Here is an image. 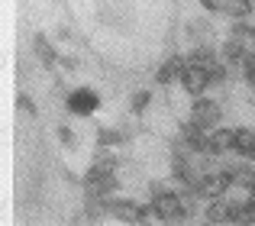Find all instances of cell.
Returning a JSON list of instances; mask_svg holds the SVG:
<instances>
[{
  "mask_svg": "<svg viewBox=\"0 0 255 226\" xmlns=\"http://www.w3.org/2000/svg\"><path fill=\"white\" fill-rule=\"evenodd\" d=\"M252 201H255V194H252Z\"/></svg>",
  "mask_w": 255,
  "mask_h": 226,
  "instance_id": "obj_29",
  "label": "cell"
},
{
  "mask_svg": "<svg viewBox=\"0 0 255 226\" xmlns=\"http://www.w3.org/2000/svg\"><path fill=\"white\" fill-rule=\"evenodd\" d=\"M191 123H197L200 129H213L220 123V104L207 101V97H194L191 107Z\"/></svg>",
  "mask_w": 255,
  "mask_h": 226,
  "instance_id": "obj_5",
  "label": "cell"
},
{
  "mask_svg": "<svg viewBox=\"0 0 255 226\" xmlns=\"http://www.w3.org/2000/svg\"><path fill=\"white\" fill-rule=\"evenodd\" d=\"M243 75H246V81H249V88H255V55L246 58V65H243Z\"/></svg>",
  "mask_w": 255,
  "mask_h": 226,
  "instance_id": "obj_24",
  "label": "cell"
},
{
  "mask_svg": "<svg viewBox=\"0 0 255 226\" xmlns=\"http://www.w3.org/2000/svg\"><path fill=\"white\" fill-rule=\"evenodd\" d=\"M16 104H19V110H23V113H29V116H36V104H32V101H29L26 94H19V101H16Z\"/></svg>",
  "mask_w": 255,
  "mask_h": 226,
  "instance_id": "obj_25",
  "label": "cell"
},
{
  "mask_svg": "<svg viewBox=\"0 0 255 226\" xmlns=\"http://www.w3.org/2000/svg\"><path fill=\"white\" fill-rule=\"evenodd\" d=\"M233 226H255V201H233Z\"/></svg>",
  "mask_w": 255,
  "mask_h": 226,
  "instance_id": "obj_13",
  "label": "cell"
},
{
  "mask_svg": "<svg viewBox=\"0 0 255 226\" xmlns=\"http://www.w3.org/2000/svg\"><path fill=\"white\" fill-rule=\"evenodd\" d=\"M145 214H149V207H142V204H136V201H110V217L120 220V223L142 226Z\"/></svg>",
  "mask_w": 255,
  "mask_h": 226,
  "instance_id": "obj_3",
  "label": "cell"
},
{
  "mask_svg": "<svg viewBox=\"0 0 255 226\" xmlns=\"http://www.w3.org/2000/svg\"><path fill=\"white\" fill-rule=\"evenodd\" d=\"M58 136H62V142H65V145H75V132H71L68 126H58Z\"/></svg>",
  "mask_w": 255,
  "mask_h": 226,
  "instance_id": "obj_26",
  "label": "cell"
},
{
  "mask_svg": "<svg viewBox=\"0 0 255 226\" xmlns=\"http://www.w3.org/2000/svg\"><path fill=\"white\" fill-rule=\"evenodd\" d=\"M230 175H233V184H239L243 191H249V197L255 194V168L252 165H233Z\"/></svg>",
  "mask_w": 255,
  "mask_h": 226,
  "instance_id": "obj_15",
  "label": "cell"
},
{
  "mask_svg": "<svg viewBox=\"0 0 255 226\" xmlns=\"http://www.w3.org/2000/svg\"><path fill=\"white\" fill-rule=\"evenodd\" d=\"M32 49H36L39 62H42L45 68H52V65H55V62H62V58L55 55V49H52V45L45 42V36H36V39H32Z\"/></svg>",
  "mask_w": 255,
  "mask_h": 226,
  "instance_id": "obj_18",
  "label": "cell"
},
{
  "mask_svg": "<svg viewBox=\"0 0 255 226\" xmlns=\"http://www.w3.org/2000/svg\"><path fill=\"white\" fill-rule=\"evenodd\" d=\"M84 217L87 220H107V217H110V201H107V197H87L84 201Z\"/></svg>",
  "mask_w": 255,
  "mask_h": 226,
  "instance_id": "obj_16",
  "label": "cell"
},
{
  "mask_svg": "<svg viewBox=\"0 0 255 226\" xmlns=\"http://www.w3.org/2000/svg\"><path fill=\"white\" fill-rule=\"evenodd\" d=\"M117 188H120V184H117V175H104V171H94V168L84 175L87 197H110Z\"/></svg>",
  "mask_w": 255,
  "mask_h": 226,
  "instance_id": "obj_6",
  "label": "cell"
},
{
  "mask_svg": "<svg viewBox=\"0 0 255 226\" xmlns=\"http://www.w3.org/2000/svg\"><path fill=\"white\" fill-rule=\"evenodd\" d=\"M187 32H191V39H197V42H204L207 45V39H210V23H191L187 26Z\"/></svg>",
  "mask_w": 255,
  "mask_h": 226,
  "instance_id": "obj_21",
  "label": "cell"
},
{
  "mask_svg": "<svg viewBox=\"0 0 255 226\" xmlns=\"http://www.w3.org/2000/svg\"><path fill=\"white\" fill-rule=\"evenodd\" d=\"M236 152L246 158H255V132L252 129H236Z\"/></svg>",
  "mask_w": 255,
  "mask_h": 226,
  "instance_id": "obj_19",
  "label": "cell"
},
{
  "mask_svg": "<svg viewBox=\"0 0 255 226\" xmlns=\"http://www.w3.org/2000/svg\"><path fill=\"white\" fill-rule=\"evenodd\" d=\"M117 155H113V152H94V162H91V168L94 171H104V175H117Z\"/></svg>",
  "mask_w": 255,
  "mask_h": 226,
  "instance_id": "obj_17",
  "label": "cell"
},
{
  "mask_svg": "<svg viewBox=\"0 0 255 226\" xmlns=\"http://www.w3.org/2000/svg\"><path fill=\"white\" fill-rule=\"evenodd\" d=\"M226 188H233V175L230 171H217V175H204L194 191L200 197H207V201H217V197H226Z\"/></svg>",
  "mask_w": 255,
  "mask_h": 226,
  "instance_id": "obj_2",
  "label": "cell"
},
{
  "mask_svg": "<svg viewBox=\"0 0 255 226\" xmlns=\"http://www.w3.org/2000/svg\"><path fill=\"white\" fill-rule=\"evenodd\" d=\"M207 223L213 226H223V223H233V201H226V197H217V201L207 204Z\"/></svg>",
  "mask_w": 255,
  "mask_h": 226,
  "instance_id": "obj_9",
  "label": "cell"
},
{
  "mask_svg": "<svg viewBox=\"0 0 255 226\" xmlns=\"http://www.w3.org/2000/svg\"><path fill=\"white\" fill-rule=\"evenodd\" d=\"M152 210L158 214V220H165L168 226H181L187 223V217H191V210H187V204L181 201L178 191H162V194L152 197Z\"/></svg>",
  "mask_w": 255,
  "mask_h": 226,
  "instance_id": "obj_1",
  "label": "cell"
},
{
  "mask_svg": "<svg viewBox=\"0 0 255 226\" xmlns=\"http://www.w3.org/2000/svg\"><path fill=\"white\" fill-rule=\"evenodd\" d=\"M220 6H223V13H226V16H233V19H243V16H249V13H252L249 0H223Z\"/></svg>",
  "mask_w": 255,
  "mask_h": 226,
  "instance_id": "obj_20",
  "label": "cell"
},
{
  "mask_svg": "<svg viewBox=\"0 0 255 226\" xmlns=\"http://www.w3.org/2000/svg\"><path fill=\"white\" fill-rule=\"evenodd\" d=\"M68 110L75 113V116H91V113H97V107H100V97L94 94L91 88H78V91H71L68 94Z\"/></svg>",
  "mask_w": 255,
  "mask_h": 226,
  "instance_id": "obj_7",
  "label": "cell"
},
{
  "mask_svg": "<svg viewBox=\"0 0 255 226\" xmlns=\"http://www.w3.org/2000/svg\"><path fill=\"white\" fill-rule=\"evenodd\" d=\"M210 71H204V68H197V65H191L187 62V68L181 71V88L187 91L191 97H204V91L210 88Z\"/></svg>",
  "mask_w": 255,
  "mask_h": 226,
  "instance_id": "obj_4",
  "label": "cell"
},
{
  "mask_svg": "<svg viewBox=\"0 0 255 226\" xmlns=\"http://www.w3.org/2000/svg\"><path fill=\"white\" fill-rule=\"evenodd\" d=\"M249 55H252V52L246 49L239 39H233V36L223 42V52H220V58H223L226 65H246V58H249Z\"/></svg>",
  "mask_w": 255,
  "mask_h": 226,
  "instance_id": "obj_12",
  "label": "cell"
},
{
  "mask_svg": "<svg viewBox=\"0 0 255 226\" xmlns=\"http://www.w3.org/2000/svg\"><path fill=\"white\" fill-rule=\"evenodd\" d=\"M249 3H252V0H249Z\"/></svg>",
  "mask_w": 255,
  "mask_h": 226,
  "instance_id": "obj_30",
  "label": "cell"
},
{
  "mask_svg": "<svg viewBox=\"0 0 255 226\" xmlns=\"http://www.w3.org/2000/svg\"><path fill=\"white\" fill-rule=\"evenodd\" d=\"M236 152V129H217L210 136V155H226Z\"/></svg>",
  "mask_w": 255,
  "mask_h": 226,
  "instance_id": "obj_11",
  "label": "cell"
},
{
  "mask_svg": "<svg viewBox=\"0 0 255 226\" xmlns=\"http://www.w3.org/2000/svg\"><path fill=\"white\" fill-rule=\"evenodd\" d=\"M123 139H126V136H123L120 129H100V132H97V142H100V145H117V142H123Z\"/></svg>",
  "mask_w": 255,
  "mask_h": 226,
  "instance_id": "obj_22",
  "label": "cell"
},
{
  "mask_svg": "<svg viewBox=\"0 0 255 226\" xmlns=\"http://www.w3.org/2000/svg\"><path fill=\"white\" fill-rule=\"evenodd\" d=\"M181 139H184V145L191 152H204V155H210V136H207V129H200L197 123L187 119V123L181 126Z\"/></svg>",
  "mask_w": 255,
  "mask_h": 226,
  "instance_id": "obj_8",
  "label": "cell"
},
{
  "mask_svg": "<svg viewBox=\"0 0 255 226\" xmlns=\"http://www.w3.org/2000/svg\"><path fill=\"white\" fill-rule=\"evenodd\" d=\"M200 3H204V6H207V10H213V13H223V6H220V3H217V0H200Z\"/></svg>",
  "mask_w": 255,
  "mask_h": 226,
  "instance_id": "obj_27",
  "label": "cell"
},
{
  "mask_svg": "<svg viewBox=\"0 0 255 226\" xmlns=\"http://www.w3.org/2000/svg\"><path fill=\"white\" fill-rule=\"evenodd\" d=\"M200 226H213V223H200Z\"/></svg>",
  "mask_w": 255,
  "mask_h": 226,
  "instance_id": "obj_28",
  "label": "cell"
},
{
  "mask_svg": "<svg viewBox=\"0 0 255 226\" xmlns=\"http://www.w3.org/2000/svg\"><path fill=\"white\" fill-rule=\"evenodd\" d=\"M184 68H187V58L171 55V58H165L162 68L155 71V81H158V84H171L174 78H181V71H184Z\"/></svg>",
  "mask_w": 255,
  "mask_h": 226,
  "instance_id": "obj_10",
  "label": "cell"
},
{
  "mask_svg": "<svg viewBox=\"0 0 255 226\" xmlns=\"http://www.w3.org/2000/svg\"><path fill=\"white\" fill-rule=\"evenodd\" d=\"M187 62L191 65H197V68H204V71H213L220 65V58L210 52V45H194L191 49V55H187Z\"/></svg>",
  "mask_w": 255,
  "mask_h": 226,
  "instance_id": "obj_14",
  "label": "cell"
},
{
  "mask_svg": "<svg viewBox=\"0 0 255 226\" xmlns=\"http://www.w3.org/2000/svg\"><path fill=\"white\" fill-rule=\"evenodd\" d=\"M149 104H152V94H149V91H139V94H132V113H142Z\"/></svg>",
  "mask_w": 255,
  "mask_h": 226,
  "instance_id": "obj_23",
  "label": "cell"
}]
</instances>
